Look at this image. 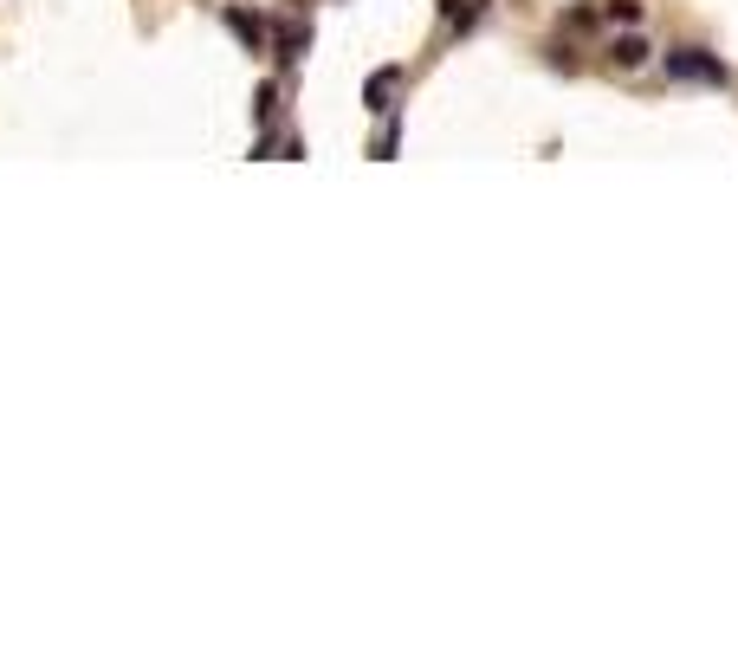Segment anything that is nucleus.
<instances>
[{"instance_id":"423d86ee","label":"nucleus","mask_w":738,"mask_h":647,"mask_svg":"<svg viewBox=\"0 0 738 647\" xmlns=\"http://www.w3.org/2000/svg\"><path fill=\"white\" fill-rule=\"evenodd\" d=\"M564 26H570V33H596V26H603V13H596V7H570Z\"/></svg>"},{"instance_id":"f03ea898","label":"nucleus","mask_w":738,"mask_h":647,"mask_svg":"<svg viewBox=\"0 0 738 647\" xmlns=\"http://www.w3.org/2000/svg\"><path fill=\"white\" fill-rule=\"evenodd\" d=\"M434 13H441V20L454 26V33H473V26H480L486 13H492V0H434Z\"/></svg>"},{"instance_id":"0eeeda50","label":"nucleus","mask_w":738,"mask_h":647,"mask_svg":"<svg viewBox=\"0 0 738 647\" xmlns=\"http://www.w3.org/2000/svg\"><path fill=\"white\" fill-rule=\"evenodd\" d=\"M395 143H402V130H395V117H389V130H376V143H369V156H376V162H389V156H395Z\"/></svg>"},{"instance_id":"6e6552de","label":"nucleus","mask_w":738,"mask_h":647,"mask_svg":"<svg viewBox=\"0 0 738 647\" xmlns=\"http://www.w3.org/2000/svg\"><path fill=\"white\" fill-rule=\"evenodd\" d=\"M609 20L615 26H635L641 20V0H609Z\"/></svg>"},{"instance_id":"20e7f679","label":"nucleus","mask_w":738,"mask_h":647,"mask_svg":"<svg viewBox=\"0 0 738 647\" xmlns=\"http://www.w3.org/2000/svg\"><path fill=\"white\" fill-rule=\"evenodd\" d=\"M221 20L240 33V46H246V52H266V20H259V13H246V7H221Z\"/></svg>"},{"instance_id":"7ed1b4c3","label":"nucleus","mask_w":738,"mask_h":647,"mask_svg":"<svg viewBox=\"0 0 738 647\" xmlns=\"http://www.w3.org/2000/svg\"><path fill=\"white\" fill-rule=\"evenodd\" d=\"M395 85H402V72H395V65H376V72L363 78V110H389V98H395Z\"/></svg>"},{"instance_id":"f257e3e1","label":"nucleus","mask_w":738,"mask_h":647,"mask_svg":"<svg viewBox=\"0 0 738 647\" xmlns=\"http://www.w3.org/2000/svg\"><path fill=\"white\" fill-rule=\"evenodd\" d=\"M667 78H680V85H726V59H713V52H700V46H674L667 52Z\"/></svg>"},{"instance_id":"39448f33","label":"nucleus","mask_w":738,"mask_h":647,"mask_svg":"<svg viewBox=\"0 0 738 647\" xmlns=\"http://www.w3.org/2000/svg\"><path fill=\"white\" fill-rule=\"evenodd\" d=\"M648 39H641V33H622V39H615V46H609V59L615 65H622V72H635V65H648Z\"/></svg>"},{"instance_id":"1a4fd4ad","label":"nucleus","mask_w":738,"mask_h":647,"mask_svg":"<svg viewBox=\"0 0 738 647\" xmlns=\"http://www.w3.org/2000/svg\"><path fill=\"white\" fill-rule=\"evenodd\" d=\"M272 110H279V85L266 78V85H259V123H272Z\"/></svg>"}]
</instances>
